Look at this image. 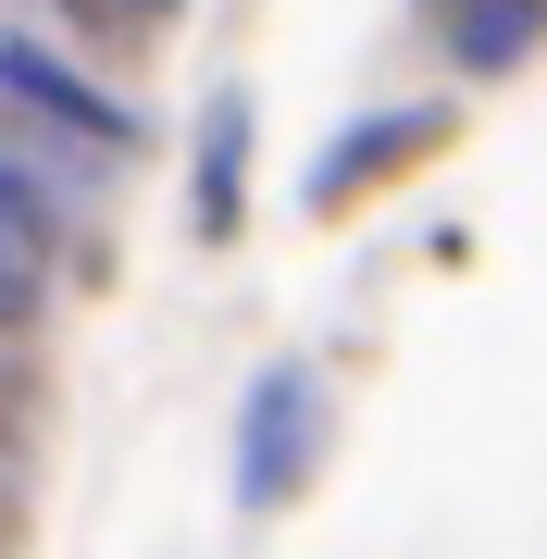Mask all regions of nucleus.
I'll return each instance as SVG.
<instances>
[{
  "label": "nucleus",
  "mask_w": 547,
  "mask_h": 559,
  "mask_svg": "<svg viewBox=\"0 0 547 559\" xmlns=\"http://www.w3.org/2000/svg\"><path fill=\"white\" fill-rule=\"evenodd\" d=\"M324 460V373L311 360H262L237 399V510H286Z\"/></svg>",
  "instance_id": "3"
},
{
  "label": "nucleus",
  "mask_w": 547,
  "mask_h": 559,
  "mask_svg": "<svg viewBox=\"0 0 547 559\" xmlns=\"http://www.w3.org/2000/svg\"><path fill=\"white\" fill-rule=\"evenodd\" d=\"M38 13H50L87 62H150V50L187 25V0H38Z\"/></svg>",
  "instance_id": "6"
},
{
  "label": "nucleus",
  "mask_w": 547,
  "mask_h": 559,
  "mask_svg": "<svg viewBox=\"0 0 547 559\" xmlns=\"http://www.w3.org/2000/svg\"><path fill=\"white\" fill-rule=\"evenodd\" d=\"M25 436H38V360H25L13 336H0V460H13Z\"/></svg>",
  "instance_id": "7"
},
{
  "label": "nucleus",
  "mask_w": 547,
  "mask_h": 559,
  "mask_svg": "<svg viewBox=\"0 0 547 559\" xmlns=\"http://www.w3.org/2000/svg\"><path fill=\"white\" fill-rule=\"evenodd\" d=\"M187 212H200V237H237V224H249V100H237V87L200 112V175H187Z\"/></svg>",
  "instance_id": "4"
},
{
  "label": "nucleus",
  "mask_w": 547,
  "mask_h": 559,
  "mask_svg": "<svg viewBox=\"0 0 547 559\" xmlns=\"http://www.w3.org/2000/svg\"><path fill=\"white\" fill-rule=\"evenodd\" d=\"M138 100H112L100 75H87L75 50L62 38H0V150L13 162H38V175L62 187V200H75V187H100L112 162H138Z\"/></svg>",
  "instance_id": "1"
},
{
  "label": "nucleus",
  "mask_w": 547,
  "mask_h": 559,
  "mask_svg": "<svg viewBox=\"0 0 547 559\" xmlns=\"http://www.w3.org/2000/svg\"><path fill=\"white\" fill-rule=\"evenodd\" d=\"M547 50V0H448V62L461 75H523Z\"/></svg>",
  "instance_id": "5"
},
{
  "label": "nucleus",
  "mask_w": 547,
  "mask_h": 559,
  "mask_svg": "<svg viewBox=\"0 0 547 559\" xmlns=\"http://www.w3.org/2000/svg\"><path fill=\"white\" fill-rule=\"evenodd\" d=\"M448 138H461V112H448V100H385V112H361V124H336V138L311 150V175H299L311 224H348L361 200H385L399 175H424Z\"/></svg>",
  "instance_id": "2"
},
{
  "label": "nucleus",
  "mask_w": 547,
  "mask_h": 559,
  "mask_svg": "<svg viewBox=\"0 0 547 559\" xmlns=\"http://www.w3.org/2000/svg\"><path fill=\"white\" fill-rule=\"evenodd\" d=\"M25 547V498H13V460H0V559Z\"/></svg>",
  "instance_id": "8"
}]
</instances>
